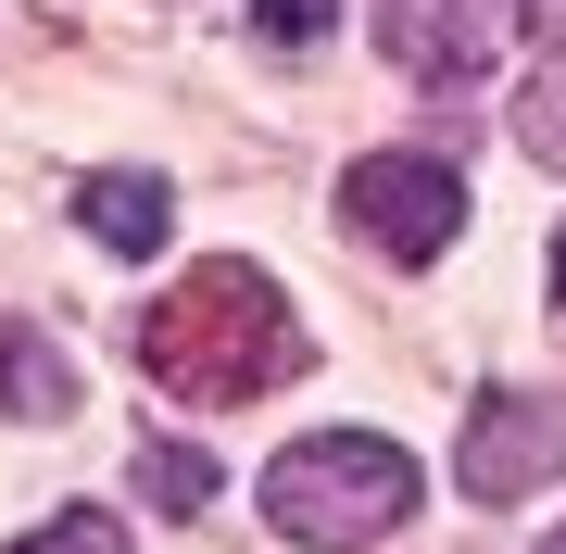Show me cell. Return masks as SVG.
Returning <instances> with one entry per match:
<instances>
[{"label":"cell","instance_id":"obj_9","mask_svg":"<svg viewBox=\"0 0 566 554\" xmlns=\"http://www.w3.org/2000/svg\"><path fill=\"white\" fill-rule=\"evenodd\" d=\"M13 554H126V530H114V516H102V504H63V516H51V530H25Z\"/></svg>","mask_w":566,"mask_h":554},{"label":"cell","instance_id":"obj_4","mask_svg":"<svg viewBox=\"0 0 566 554\" xmlns=\"http://www.w3.org/2000/svg\"><path fill=\"white\" fill-rule=\"evenodd\" d=\"M340 227H365L390 265H428V252H453V227H465V177L441 165V151H365V165L340 177Z\"/></svg>","mask_w":566,"mask_h":554},{"label":"cell","instance_id":"obj_5","mask_svg":"<svg viewBox=\"0 0 566 554\" xmlns=\"http://www.w3.org/2000/svg\"><path fill=\"white\" fill-rule=\"evenodd\" d=\"M453 479L479 504H528L542 479H566V390H479V404H465Z\"/></svg>","mask_w":566,"mask_h":554},{"label":"cell","instance_id":"obj_1","mask_svg":"<svg viewBox=\"0 0 566 554\" xmlns=\"http://www.w3.org/2000/svg\"><path fill=\"white\" fill-rule=\"evenodd\" d=\"M139 366L177 390V404L227 416V404H264V390L303 366V315H290V290L264 278V265L214 252V265H189V278L139 315Z\"/></svg>","mask_w":566,"mask_h":554},{"label":"cell","instance_id":"obj_11","mask_svg":"<svg viewBox=\"0 0 566 554\" xmlns=\"http://www.w3.org/2000/svg\"><path fill=\"white\" fill-rule=\"evenodd\" d=\"M252 25H264V39H277V51H303L315 25H327V0H252Z\"/></svg>","mask_w":566,"mask_h":554},{"label":"cell","instance_id":"obj_7","mask_svg":"<svg viewBox=\"0 0 566 554\" xmlns=\"http://www.w3.org/2000/svg\"><path fill=\"white\" fill-rule=\"evenodd\" d=\"M0 404H13V416H63V404H76V378H63V353L39 328H0Z\"/></svg>","mask_w":566,"mask_h":554},{"label":"cell","instance_id":"obj_6","mask_svg":"<svg viewBox=\"0 0 566 554\" xmlns=\"http://www.w3.org/2000/svg\"><path fill=\"white\" fill-rule=\"evenodd\" d=\"M76 227L114 252V265L164 252V177H88V189H76Z\"/></svg>","mask_w":566,"mask_h":554},{"label":"cell","instance_id":"obj_10","mask_svg":"<svg viewBox=\"0 0 566 554\" xmlns=\"http://www.w3.org/2000/svg\"><path fill=\"white\" fill-rule=\"evenodd\" d=\"M151 504H214V467L164 441V453H151Z\"/></svg>","mask_w":566,"mask_h":554},{"label":"cell","instance_id":"obj_14","mask_svg":"<svg viewBox=\"0 0 566 554\" xmlns=\"http://www.w3.org/2000/svg\"><path fill=\"white\" fill-rule=\"evenodd\" d=\"M554 25H566V0H554Z\"/></svg>","mask_w":566,"mask_h":554},{"label":"cell","instance_id":"obj_2","mask_svg":"<svg viewBox=\"0 0 566 554\" xmlns=\"http://www.w3.org/2000/svg\"><path fill=\"white\" fill-rule=\"evenodd\" d=\"M264 516H277L290 542H327V554L390 542L416 516V453L378 441V429H315V441H290L277 467H264Z\"/></svg>","mask_w":566,"mask_h":554},{"label":"cell","instance_id":"obj_8","mask_svg":"<svg viewBox=\"0 0 566 554\" xmlns=\"http://www.w3.org/2000/svg\"><path fill=\"white\" fill-rule=\"evenodd\" d=\"M516 139H528V165L566 177V63H542V76L516 88Z\"/></svg>","mask_w":566,"mask_h":554},{"label":"cell","instance_id":"obj_12","mask_svg":"<svg viewBox=\"0 0 566 554\" xmlns=\"http://www.w3.org/2000/svg\"><path fill=\"white\" fill-rule=\"evenodd\" d=\"M554 303H566V227H554Z\"/></svg>","mask_w":566,"mask_h":554},{"label":"cell","instance_id":"obj_3","mask_svg":"<svg viewBox=\"0 0 566 554\" xmlns=\"http://www.w3.org/2000/svg\"><path fill=\"white\" fill-rule=\"evenodd\" d=\"M528 25H542V0H378L390 63H403V76H428V88H479V76H504Z\"/></svg>","mask_w":566,"mask_h":554},{"label":"cell","instance_id":"obj_13","mask_svg":"<svg viewBox=\"0 0 566 554\" xmlns=\"http://www.w3.org/2000/svg\"><path fill=\"white\" fill-rule=\"evenodd\" d=\"M542 554H566V530H554V542H542Z\"/></svg>","mask_w":566,"mask_h":554}]
</instances>
